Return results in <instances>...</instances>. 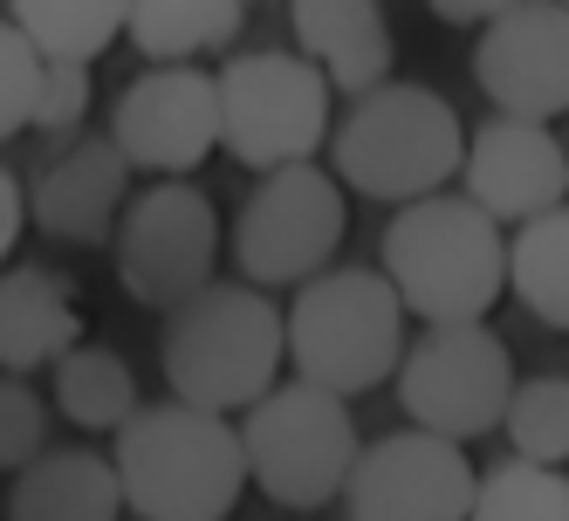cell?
I'll return each instance as SVG.
<instances>
[{"label": "cell", "instance_id": "17", "mask_svg": "<svg viewBox=\"0 0 569 521\" xmlns=\"http://www.w3.org/2000/svg\"><path fill=\"white\" fill-rule=\"evenodd\" d=\"M289 8V42L330 76L337 97H363L391 83L398 34L385 0H281Z\"/></svg>", "mask_w": 569, "mask_h": 521}, {"label": "cell", "instance_id": "15", "mask_svg": "<svg viewBox=\"0 0 569 521\" xmlns=\"http://www.w3.org/2000/svg\"><path fill=\"white\" fill-rule=\"evenodd\" d=\"M138 166L124 158V144H117L110 131L103 138H56V151L42 158V172L28 179V213L34 227H42L49 240H69V248H97V240L117 233V220H124L131 207V186Z\"/></svg>", "mask_w": 569, "mask_h": 521}, {"label": "cell", "instance_id": "28", "mask_svg": "<svg viewBox=\"0 0 569 521\" xmlns=\"http://www.w3.org/2000/svg\"><path fill=\"white\" fill-rule=\"evenodd\" d=\"M34 227V213H28V186L0 166V268L14 261V248H21V233Z\"/></svg>", "mask_w": 569, "mask_h": 521}, {"label": "cell", "instance_id": "9", "mask_svg": "<svg viewBox=\"0 0 569 521\" xmlns=\"http://www.w3.org/2000/svg\"><path fill=\"white\" fill-rule=\"evenodd\" d=\"M391 384H398L405 425H426L446 439H487L501 432L521 371L508 337L487 315H467V323H426Z\"/></svg>", "mask_w": 569, "mask_h": 521}, {"label": "cell", "instance_id": "14", "mask_svg": "<svg viewBox=\"0 0 569 521\" xmlns=\"http://www.w3.org/2000/svg\"><path fill=\"white\" fill-rule=\"evenodd\" d=\"M460 192L480 199L501 227H521V220H536V213H549V207L569 199V144L542 124V117L495 110L467 138Z\"/></svg>", "mask_w": 569, "mask_h": 521}, {"label": "cell", "instance_id": "1", "mask_svg": "<svg viewBox=\"0 0 569 521\" xmlns=\"http://www.w3.org/2000/svg\"><path fill=\"white\" fill-rule=\"evenodd\" d=\"M158 357H166L172 398L207 412H248L289 371V309H274L268 289H254L248 274L207 282L179 309H166Z\"/></svg>", "mask_w": 569, "mask_h": 521}, {"label": "cell", "instance_id": "8", "mask_svg": "<svg viewBox=\"0 0 569 521\" xmlns=\"http://www.w3.org/2000/svg\"><path fill=\"white\" fill-rule=\"evenodd\" d=\"M350 233V186L322 166H274L254 172V192L233 213V268L254 289H302L322 268H337V248Z\"/></svg>", "mask_w": 569, "mask_h": 521}, {"label": "cell", "instance_id": "13", "mask_svg": "<svg viewBox=\"0 0 569 521\" xmlns=\"http://www.w3.org/2000/svg\"><path fill=\"white\" fill-rule=\"evenodd\" d=\"M473 83L508 117H569V0H515L473 42Z\"/></svg>", "mask_w": 569, "mask_h": 521}, {"label": "cell", "instance_id": "22", "mask_svg": "<svg viewBox=\"0 0 569 521\" xmlns=\"http://www.w3.org/2000/svg\"><path fill=\"white\" fill-rule=\"evenodd\" d=\"M508 289L549 330H569V199L508 233Z\"/></svg>", "mask_w": 569, "mask_h": 521}, {"label": "cell", "instance_id": "5", "mask_svg": "<svg viewBox=\"0 0 569 521\" xmlns=\"http://www.w3.org/2000/svg\"><path fill=\"white\" fill-rule=\"evenodd\" d=\"M405 323H412V309L385 268H322L289 302V371L322 391L363 398L398 378L405 350H412Z\"/></svg>", "mask_w": 569, "mask_h": 521}, {"label": "cell", "instance_id": "10", "mask_svg": "<svg viewBox=\"0 0 569 521\" xmlns=\"http://www.w3.org/2000/svg\"><path fill=\"white\" fill-rule=\"evenodd\" d=\"M110 261L117 282L144 309H179L186 295H199L213 282L220 261V213L192 179H151L144 192H131L124 220L110 233Z\"/></svg>", "mask_w": 569, "mask_h": 521}, {"label": "cell", "instance_id": "19", "mask_svg": "<svg viewBox=\"0 0 569 521\" xmlns=\"http://www.w3.org/2000/svg\"><path fill=\"white\" fill-rule=\"evenodd\" d=\"M56 412L69 425H83V432H124L138 412H144V391H138V371H131V357L124 350H110V343H76L69 357H56Z\"/></svg>", "mask_w": 569, "mask_h": 521}, {"label": "cell", "instance_id": "7", "mask_svg": "<svg viewBox=\"0 0 569 521\" xmlns=\"http://www.w3.org/2000/svg\"><path fill=\"white\" fill-rule=\"evenodd\" d=\"M213 76H220V151L233 166L274 172L330 144L337 83L302 49H233Z\"/></svg>", "mask_w": 569, "mask_h": 521}, {"label": "cell", "instance_id": "29", "mask_svg": "<svg viewBox=\"0 0 569 521\" xmlns=\"http://www.w3.org/2000/svg\"><path fill=\"white\" fill-rule=\"evenodd\" d=\"M426 8H432L446 28H487L495 14H508L515 0H426Z\"/></svg>", "mask_w": 569, "mask_h": 521}, {"label": "cell", "instance_id": "20", "mask_svg": "<svg viewBox=\"0 0 569 521\" xmlns=\"http://www.w3.org/2000/svg\"><path fill=\"white\" fill-rule=\"evenodd\" d=\"M248 0H131V34L124 42L144 62H199L240 42Z\"/></svg>", "mask_w": 569, "mask_h": 521}, {"label": "cell", "instance_id": "26", "mask_svg": "<svg viewBox=\"0 0 569 521\" xmlns=\"http://www.w3.org/2000/svg\"><path fill=\"white\" fill-rule=\"evenodd\" d=\"M49 453V412L42 391L28 384V371H0V467L21 473L28 460Z\"/></svg>", "mask_w": 569, "mask_h": 521}, {"label": "cell", "instance_id": "25", "mask_svg": "<svg viewBox=\"0 0 569 521\" xmlns=\"http://www.w3.org/2000/svg\"><path fill=\"white\" fill-rule=\"evenodd\" d=\"M42 69L49 56L28 42L14 21H0V144L34 131V103H42Z\"/></svg>", "mask_w": 569, "mask_h": 521}, {"label": "cell", "instance_id": "3", "mask_svg": "<svg viewBox=\"0 0 569 521\" xmlns=\"http://www.w3.org/2000/svg\"><path fill=\"white\" fill-rule=\"evenodd\" d=\"M467 124L460 110L426 83H378L350 97V110L330 131V172L378 207H405V199L446 192L467 166Z\"/></svg>", "mask_w": 569, "mask_h": 521}, {"label": "cell", "instance_id": "6", "mask_svg": "<svg viewBox=\"0 0 569 521\" xmlns=\"http://www.w3.org/2000/svg\"><path fill=\"white\" fill-rule=\"evenodd\" d=\"M240 447H248V473L274 508H330L350 488V467L363 453V432L350 419L343 391H322L309 378L274 384L240 412Z\"/></svg>", "mask_w": 569, "mask_h": 521}, {"label": "cell", "instance_id": "2", "mask_svg": "<svg viewBox=\"0 0 569 521\" xmlns=\"http://www.w3.org/2000/svg\"><path fill=\"white\" fill-rule=\"evenodd\" d=\"M110 460L138 521H227L240 494L254 488L240 425L227 412L186 405V398L144 405L117 432Z\"/></svg>", "mask_w": 569, "mask_h": 521}, {"label": "cell", "instance_id": "18", "mask_svg": "<svg viewBox=\"0 0 569 521\" xmlns=\"http://www.w3.org/2000/svg\"><path fill=\"white\" fill-rule=\"evenodd\" d=\"M124 514L131 501L117 480V460L90 447H49L8 488V521H124Z\"/></svg>", "mask_w": 569, "mask_h": 521}, {"label": "cell", "instance_id": "16", "mask_svg": "<svg viewBox=\"0 0 569 521\" xmlns=\"http://www.w3.org/2000/svg\"><path fill=\"white\" fill-rule=\"evenodd\" d=\"M90 337L83 289L69 268L49 261H8L0 268V371H56Z\"/></svg>", "mask_w": 569, "mask_h": 521}, {"label": "cell", "instance_id": "27", "mask_svg": "<svg viewBox=\"0 0 569 521\" xmlns=\"http://www.w3.org/2000/svg\"><path fill=\"white\" fill-rule=\"evenodd\" d=\"M90 69L97 62H49L42 69V103H34V131L42 138H76L90 117Z\"/></svg>", "mask_w": 569, "mask_h": 521}, {"label": "cell", "instance_id": "11", "mask_svg": "<svg viewBox=\"0 0 569 521\" xmlns=\"http://www.w3.org/2000/svg\"><path fill=\"white\" fill-rule=\"evenodd\" d=\"M473 494H480V467L467 460V439L405 425L357 453L343 488V521H467Z\"/></svg>", "mask_w": 569, "mask_h": 521}, {"label": "cell", "instance_id": "12", "mask_svg": "<svg viewBox=\"0 0 569 521\" xmlns=\"http://www.w3.org/2000/svg\"><path fill=\"white\" fill-rule=\"evenodd\" d=\"M110 138L144 179H192L220 151V76L199 62H144L110 103Z\"/></svg>", "mask_w": 569, "mask_h": 521}, {"label": "cell", "instance_id": "23", "mask_svg": "<svg viewBox=\"0 0 569 521\" xmlns=\"http://www.w3.org/2000/svg\"><path fill=\"white\" fill-rule=\"evenodd\" d=\"M467 521H569V473L542 460H501L480 473V494Z\"/></svg>", "mask_w": 569, "mask_h": 521}, {"label": "cell", "instance_id": "4", "mask_svg": "<svg viewBox=\"0 0 569 521\" xmlns=\"http://www.w3.org/2000/svg\"><path fill=\"white\" fill-rule=\"evenodd\" d=\"M385 274L419 323H467L508 289V227L467 192L405 199L385 227Z\"/></svg>", "mask_w": 569, "mask_h": 521}, {"label": "cell", "instance_id": "21", "mask_svg": "<svg viewBox=\"0 0 569 521\" xmlns=\"http://www.w3.org/2000/svg\"><path fill=\"white\" fill-rule=\"evenodd\" d=\"M8 21L49 62H103L131 34V0H8Z\"/></svg>", "mask_w": 569, "mask_h": 521}, {"label": "cell", "instance_id": "24", "mask_svg": "<svg viewBox=\"0 0 569 521\" xmlns=\"http://www.w3.org/2000/svg\"><path fill=\"white\" fill-rule=\"evenodd\" d=\"M501 432H508V447H515L521 460L569 467V378H549V371L521 378L515 398H508Z\"/></svg>", "mask_w": 569, "mask_h": 521}]
</instances>
